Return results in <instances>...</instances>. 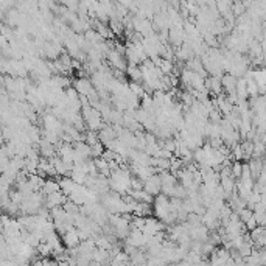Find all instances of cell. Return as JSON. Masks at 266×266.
<instances>
[{"instance_id":"cell-1","label":"cell","mask_w":266,"mask_h":266,"mask_svg":"<svg viewBox=\"0 0 266 266\" xmlns=\"http://www.w3.org/2000/svg\"><path fill=\"white\" fill-rule=\"evenodd\" d=\"M131 175L128 170H123V168H114L112 170V175H111V179L108 180L109 184V188L112 191H117V193H128V191L131 190Z\"/></svg>"},{"instance_id":"cell-2","label":"cell","mask_w":266,"mask_h":266,"mask_svg":"<svg viewBox=\"0 0 266 266\" xmlns=\"http://www.w3.org/2000/svg\"><path fill=\"white\" fill-rule=\"evenodd\" d=\"M83 119H84V123H86L92 131H97L103 122V117H101L100 111L97 108H92V106H88V108L84 109Z\"/></svg>"},{"instance_id":"cell-3","label":"cell","mask_w":266,"mask_h":266,"mask_svg":"<svg viewBox=\"0 0 266 266\" xmlns=\"http://www.w3.org/2000/svg\"><path fill=\"white\" fill-rule=\"evenodd\" d=\"M146 193H150L151 196H156L162 191V184H161V177L159 175H151L148 179L143 180V187H142Z\"/></svg>"}]
</instances>
